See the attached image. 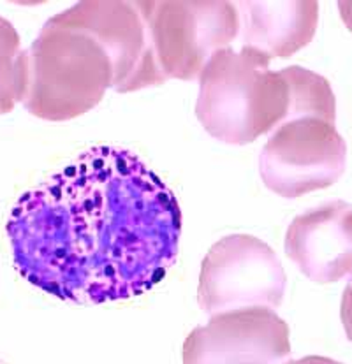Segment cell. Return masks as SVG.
Returning a JSON list of instances; mask_svg holds the SVG:
<instances>
[{"instance_id": "7", "label": "cell", "mask_w": 352, "mask_h": 364, "mask_svg": "<svg viewBox=\"0 0 352 364\" xmlns=\"http://www.w3.org/2000/svg\"><path fill=\"white\" fill-rule=\"evenodd\" d=\"M102 44L114 70L113 90L131 94L166 83L155 64L143 0H83L55 14Z\"/></svg>"}, {"instance_id": "6", "label": "cell", "mask_w": 352, "mask_h": 364, "mask_svg": "<svg viewBox=\"0 0 352 364\" xmlns=\"http://www.w3.org/2000/svg\"><path fill=\"white\" fill-rule=\"evenodd\" d=\"M346 167V139L335 122L319 117H298L280 124L259 155L262 183L285 199L331 187Z\"/></svg>"}, {"instance_id": "9", "label": "cell", "mask_w": 352, "mask_h": 364, "mask_svg": "<svg viewBox=\"0 0 352 364\" xmlns=\"http://www.w3.org/2000/svg\"><path fill=\"white\" fill-rule=\"evenodd\" d=\"M285 255L309 280L326 285L352 277V206L329 200L292 218Z\"/></svg>"}, {"instance_id": "1", "label": "cell", "mask_w": 352, "mask_h": 364, "mask_svg": "<svg viewBox=\"0 0 352 364\" xmlns=\"http://www.w3.org/2000/svg\"><path fill=\"white\" fill-rule=\"evenodd\" d=\"M18 273L76 304L154 289L178 259L175 192L127 148L94 146L14 203L6 224Z\"/></svg>"}, {"instance_id": "4", "label": "cell", "mask_w": 352, "mask_h": 364, "mask_svg": "<svg viewBox=\"0 0 352 364\" xmlns=\"http://www.w3.org/2000/svg\"><path fill=\"white\" fill-rule=\"evenodd\" d=\"M155 64L164 81L198 80L217 51L240 37L229 0H143Z\"/></svg>"}, {"instance_id": "11", "label": "cell", "mask_w": 352, "mask_h": 364, "mask_svg": "<svg viewBox=\"0 0 352 364\" xmlns=\"http://www.w3.org/2000/svg\"><path fill=\"white\" fill-rule=\"evenodd\" d=\"M27 50L9 20L0 16V114L11 113L25 94Z\"/></svg>"}, {"instance_id": "13", "label": "cell", "mask_w": 352, "mask_h": 364, "mask_svg": "<svg viewBox=\"0 0 352 364\" xmlns=\"http://www.w3.org/2000/svg\"><path fill=\"white\" fill-rule=\"evenodd\" d=\"M284 364H343L340 361H335L331 358H324V355H306L302 359H289Z\"/></svg>"}, {"instance_id": "5", "label": "cell", "mask_w": 352, "mask_h": 364, "mask_svg": "<svg viewBox=\"0 0 352 364\" xmlns=\"http://www.w3.org/2000/svg\"><path fill=\"white\" fill-rule=\"evenodd\" d=\"M287 274L279 255L252 234H229L211 245L199 271L198 303L215 315L238 308H279Z\"/></svg>"}, {"instance_id": "8", "label": "cell", "mask_w": 352, "mask_h": 364, "mask_svg": "<svg viewBox=\"0 0 352 364\" xmlns=\"http://www.w3.org/2000/svg\"><path fill=\"white\" fill-rule=\"evenodd\" d=\"M291 331L272 308L252 306L211 315L183 341V364H282Z\"/></svg>"}, {"instance_id": "3", "label": "cell", "mask_w": 352, "mask_h": 364, "mask_svg": "<svg viewBox=\"0 0 352 364\" xmlns=\"http://www.w3.org/2000/svg\"><path fill=\"white\" fill-rule=\"evenodd\" d=\"M113 81V64L102 44L51 16L27 50L21 104L41 120L68 122L94 109Z\"/></svg>"}, {"instance_id": "15", "label": "cell", "mask_w": 352, "mask_h": 364, "mask_svg": "<svg viewBox=\"0 0 352 364\" xmlns=\"http://www.w3.org/2000/svg\"><path fill=\"white\" fill-rule=\"evenodd\" d=\"M0 364H9V363H7V361H4V359L0 358Z\"/></svg>"}, {"instance_id": "10", "label": "cell", "mask_w": 352, "mask_h": 364, "mask_svg": "<svg viewBox=\"0 0 352 364\" xmlns=\"http://www.w3.org/2000/svg\"><path fill=\"white\" fill-rule=\"evenodd\" d=\"M240 13L242 46H250L270 58H289L309 46L319 25L316 0H243Z\"/></svg>"}, {"instance_id": "14", "label": "cell", "mask_w": 352, "mask_h": 364, "mask_svg": "<svg viewBox=\"0 0 352 364\" xmlns=\"http://www.w3.org/2000/svg\"><path fill=\"white\" fill-rule=\"evenodd\" d=\"M338 13L346 27L352 32V0H342L338 2Z\"/></svg>"}, {"instance_id": "2", "label": "cell", "mask_w": 352, "mask_h": 364, "mask_svg": "<svg viewBox=\"0 0 352 364\" xmlns=\"http://www.w3.org/2000/svg\"><path fill=\"white\" fill-rule=\"evenodd\" d=\"M270 62L250 46L224 48L210 58L198 77L196 117L211 137L243 146L298 118L287 67L272 70Z\"/></svg>"}, {"instance_id": "12", "label": "cell", "mask_w": 352, "mask_h": 364, "mask_svg": "<svg viewBox=\"0 0 352 364\" xmlns=\"http://www.w3.org/2000/svg\"><path fill=\"white\" fill-rule=\"evenodd\" d=\"M340 318H342L343 331L352 343V282L346 287L340 301Z\"/></svg>"}]
</instances>
